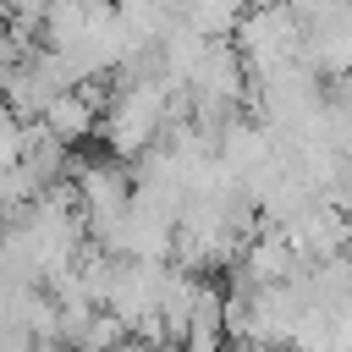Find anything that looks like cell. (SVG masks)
Wrapping results in <instances>:
<instances>
[{
  "instance_id": "cell-3",
  "label": "cell",
  "mask_w": 352,
  "mask_h": 352,
  "mask_svg": "<svg viewBox=\"0 0 352 352\" xmlns=\"http://www.w3.org/2000/svg\"><path fill=\"white\" fill-rule=\"evenodd\" d=\"M253 6H270V0H253Z\"/></svg>"
},
{
  "instance_id": "cell-2",
  "label": "cell",
  "mask_w": 352,
  "mask_h": 352,
  "mask_svg": "<svg viewBox=\"0 0 352 352\" xmlns=\"http://www.w3.org/2000/svg\"><path fill=\"white\" fill-rule=\"evenodd\" d=\"M44 11H50V0H0V16H6V22H11L22 38H38Z\"/></svg>"
},
{
  "instance_id": "cell-1",
  "label": "cell",
  "mask_w": 352,
  "mask_h": 352,
  "mask_svg": "<svg viewBox=\"0 0 352 352\" xmlns=\"http://www.w3.org/2000/svg\"><path fill=\"white\" fill-rule=\"evenodd\" d=\"M231 44L242 50L248 72H264V66H280V60L297 55V44H302V22H297V11H292L286 0H270V6H253V11L236 16Z\"/></svg>"
}]
</instances>
